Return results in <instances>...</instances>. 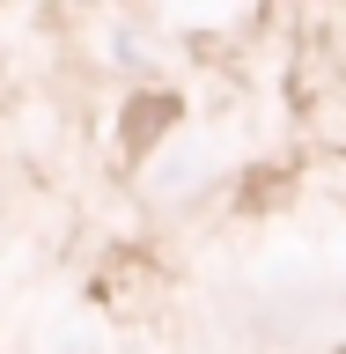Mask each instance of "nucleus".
Segmentation results:
<instances>
[{
	"label": "nucleus",
	"mask_w": 346,
	"mask_h": 354,
	"mask_svg": "<svg viewBox=\"0 0 346 354\" xmlns=\"http://www.w3.org/2000/svg\"><path fill=\"white\" fill-rule=\"evenodd\" d=\"M170 126H177V96H133V111H126V148H155Z\"/></svg>",
	"instance_id": "obj_1"
}]
</instances>
